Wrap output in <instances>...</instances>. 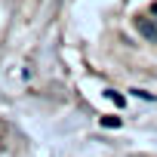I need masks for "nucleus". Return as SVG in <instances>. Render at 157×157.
Wrapping results in <instances>:
<instances>
[{"mask_svg":"<svg viewBox=\"0 0 157 157\" xmlns=\"http://www.w3.org/2000/svg\"><path fill=\"white\" fill-rule=\"evenodd\" d=\"M136 25H139V31L145 34V40H151V43H157V28H154V25H148L145 19H136Z\"/></svg>","mask_w":157,"mask_h":157,"instance_id":"nucleus-1","label":"nucleus"},{"mask_svg":"<svg viewBox=\"0 0 157 157\" xmlns=\"http://www.w3.org/2000/svg\"><path fill=\"white\" fill-rule=\"evenodd\" d=\"M151 13H157V3H154V6H151Z\"/></svg>","mask_w":157,"mask_h":157,"instance_id":"nucleus-2","label":"nucleus"}]
</instances>
